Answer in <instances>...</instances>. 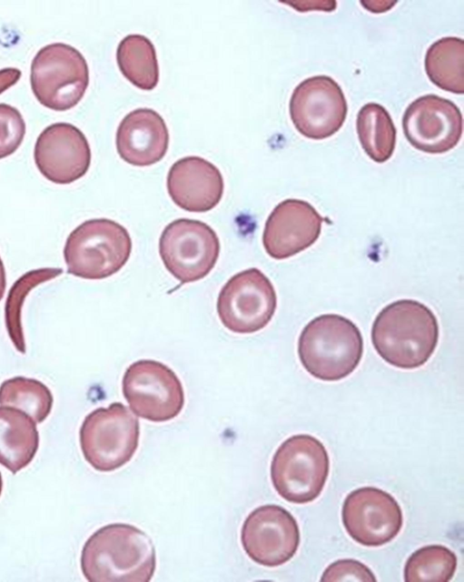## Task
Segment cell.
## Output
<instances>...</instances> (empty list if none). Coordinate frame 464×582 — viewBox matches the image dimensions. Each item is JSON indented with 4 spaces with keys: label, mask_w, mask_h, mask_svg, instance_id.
Returning a JSON list of instances; mask_svg holds the SVG:
<instances>
[{
    "label": "cell",
    "mask_w": 464,
    "mask_h": 582,
    "mask_svg": "<svg viewBox=\"0 0 464 582\" xmlns=\"http://www.w3.org/2000/svg\"><path fill=\"white\" fill-rule=\"evenodd\" d=\"M155 567L151 537L125 523L102 527L82 549L81 569L90 582H148Z\"/></svg>",
    "instance_id": "1"
},
{
    "label": "cell",
    "mask_w": 464,
    "mask_h": 582,
    "mask_svg": "<svg viewBox=\"0 0 464 582\" xmlns=\"http://www.w3.org/2000/svg\"><path fill=\"white\" fill-rule=\"evenodd\" d=\"M439 335L434 313L413 299H400L387 305L377 315L371 327V341L379 356L402 369L423 366L433 355Z\"/></svg>",
    "instance_id": "2"
},
{
    "label": "cell",
    "mask_w": 464,
    "mask_h": 582,
    "mask_svg": "<svg viewBox=\"0 0 464 582\" xmlns=\"http://www.w3.org/2000/svg\"><path fill=\"white\" fill-rule=\"evenodd\" d=\"M363 339L358 326L337 314H324L311 320L298 341V355L305 370L322 381H338L359 366Z\"/></svg>",
    "instance_id": "3"
},
{
    "label": "cell",
    "mask_w": 464,
    "mask_h": 582,
    "mask_svg": "<svg viewBox=\"0 0 464 582\" xmlns=\"http://www.w3.org/2000/svg\"><path fill=\"white\" fill-rule=\"evenodd\" d=\"M131 252L132 239L124 226L108 218H94L69 234L64 257L68 274L97 280L120 271Z\"/></svg>",
    "instance_id": "4"
},
{
    "label": "cell",
    "mask_w": 464,
    "mask_h": 582,
    "mask_svg": "<svg viewBox=\"0 0 464 582\" xmlns=\"http://www.w3.org/2000/svg\"><path fill=\"white\" fill-rule=\"evenodd\" d=\"M330 471L324 445L316 437L294 435L277 448L271 463V478L277 493L294 504L315 500L321 493Z\"/></svg>",
    "instance_id": "5"
},
{
    "label": "cell",
    "mask_w": 464,
    "mask_h": 582,
    "mask_svg": "<svg viewBox=\"0 0 464 582\" xmlns=\"http://www.w3.org/2000/svg\"><path fill=\"white\" fill-rule=\"evenodd\" d=\"M138 418L115 402L89 413L80 427V446L85 460L96 470L110 472L131 460L139 443Z\"/></svg>",
    "instance_id": "6"
},
{
    "label": "cell",
    "mask_w": 464,
    "mask_h": 582,
    "mask_svg": "<svg viewBox=\"0 0 464 582\" xmlns=\"http://www.w3.org/2000/svg\"><path fill=\"white\" fill-rule=\"evenodd\" d=\"M32 91L44 106L65 111L75 106L89 85V69L84 55L64 43L42 47L31 64Z\"/></svg>",
    "instance_id": "7"
},
{
    "label": "cell",
    "mask_w": 464,
    "mask_h": 582,
    "mask_svg": "<svg viewBox=\"0 0 464 582\" xmlns=\"http://www.w3.org/2000/svg\"><path fill=\"white\" fill-rule=\"evenodd\" d=\"M159 254L166 269L181 284L195 282L214 267L220 255V240L207 224L179 218L163 230Z\"/></svg>",
    "instance_id": "8"
},
{
    "label": "cell",
    "mask_w": 464,
    "mask_h": 582,
    "mask_svg": "<svg viewBox=\"0 0 464 582\" xmlns=\"http://www.w3.org/2000/svg\"><path fill=\"white\" fill-rule=\"evenodd\" d=\"M276 307L273 285L255 267L232 276L221 289L216 304L222 324L238 334H251L264 328Z\"/></svg>",
    "instance_id": "9"
},
{
    "label": "cell",
    "mask_w": 464,
    "mask_h": 582,
    "mask_svg": "<svg viewBox=\"0 0 464 582\" xmlns=\"http://www.w3.org/2000/svg\"><path fill=\"white\" fill-rule=\"evenodd\" d=\"M122 389L131 410L152 422L176 417L184 405L180 379L170 367L155 360L131 364L123 375Z\"/></svg>",
    "instance_id": "10"
},
{
    "label": "cell",
    "mask_w": 464,
    "mask_h": 582,
    "mask_svg": "<svg viewBox=\"0 0 464 582\" xmlns=\"http://www.w3.org/2000/svg\"><path fill=\"white\" fill-rule=\"evenodd\" d=\"M289 110L300 134L321 140L340 130L348 105L340 85L331 76L321 75L306 78L294 88Z\"/></svg>",
    "instance_id": "11"
},
{
    "label": "cell",
    "mask_w": 464,
    "mask_h": 582,
    "mask_svg": "<svg viewBox=\"0 0 464 582\" xmlns=\"http://www.w3.org/2000/svg\"><path fill=\"white\" fill-rule=\"evenodd\" d=\"M300 530L294 517L278 505H263L252 510L241 530V542L254 562L274 567L293 557L300 545Z\"/></svg>",
    "instance_id": "12"
},
{
    "label": "cell",
    "mask_w": 464,
    "mask_h": 582,
    "mask_svg": "<svg viewBox=\"0 0 464 582\" xmlns=\"http://www.w3.org/2000/svg\"><path fill=\"white\" fill-rule=\"evenodd\" d=\"M341 518L349 536L366 547H380L400 533L403 515L397 500L388 492L363 487L347 495Z\"/></svg>",
    "instance_id": "13"
},
{
    "label": "cell",
    "mask_w": 464,
    "mask_h": 582,
    "mask_svg": "<svg viewBox=\"0 0 464 582\" xmlns=\"http://www.w3.org/2000/svg\"><path fill=\"white\" fill-rule=\"evenodd\" d=\"M402 129L409 143L429 154L454 148L463 131L459 108L450 100L430 94L418 97L406 108Z\"/></svg>",
    "instance_id": "14"
},
{
    "label": "cell",
    "mask_w": 464,
    "mask_h": 582,
    "mask_svg": "<svg viewBox=\"0 0 464 582\" xmlns=\"http://www.w3.org/2000/svg\"><path fill=\"white\" fill-rule=\"evenodd\" d=\"M91 148L84 133L69 123H54L38 135L34 159L49 181L71 184L83 177L91 165Z\"/></svg>",
    "instance_id": "15"
},
{
    "label": "cell",
    "mask_w": 464,
    "mask_h": 582,
    "mask_svg": "<svg viewBox=\"0 0 464 582\" xmlns=\"http://www.w3.org/2000/svg\"><path fill=\"white\" fill-rule=\"evenodd\" d=\"M324 218L308 202L286 199L268 216L262 244L274 259L291 257L313 245L320 236Z\"/></svg>",
    "instance_id": "16"
},
{
    "label": "cell",
    "mask_w": 464,
    "mask_h": 582,
    "mask_svg": "<svg viewBox=\"0 0 464 582\" xmlns=\"http://www.w3.org/2000/svg\"><path fill=\"white\" fill-rule=\"evenodd\" d=\"M173 203L188 212H207L222 199L224 182L220 170L200 156L183 157L171 166L166 180Z\"/></svg>",
    "instance_id": "17"
},
{
    "label": "cell",
    "mask_w": 464,
    "mask_h": 582,
    "mask_svg": "<svg viewBox=\"0 0 464 582\" xmlns=\"http://www.w3.org/2000/svg\"><path fill=\"white\" fill-rule=\"evenodd\" d=\"M117 153L126 163L148 166L163 158L169 146V132L163 117L150 108H137L118 125Z\"/></svg>",
    "instance_id": "18"
},
{
    "label": "cell",
    "mask_w": 464,
    "mask_h": 582,
    "mask_svg": "<svg viewBox=\"0 0 464 582\" xmlns=\"http://www.w3.org/2000/svg\"><path fill=\"white\" fill-rule=\"evenodd\" d=\"M38 447L34 419L18 408L0 406V464L15 474L30 464Z\"/></svg>",
    "instance_id": "19"
},
{
    "label": "cell",
    "mask_w": 464,
    "mask_h": 582,
    "mask_svg": "<svg viewBox=\"0 0 464 582\" xmlns=\"http://www.w3.org/2000/svg\"><path fill=\"white\" fill-rule=\"evenodd\" d=\"M424 67L429 79L435 85L448 92L463 94V39L446 36L432 43L426 52Z\"/></svg>",
    "instance_id": "20"
},
{
    "label": "cell",
    "mask_w": 464,
    "mask_h": 582,
    "mask_svg": "<svg viewBox=\"0 0 464 582\" xmlns=\"http://www.w3.org/2000/svg\"><path fill=\"white\" fill-rule=\"evenodd\" d=\"M356 129L362 149L376 163L389 160L396 146V127L384 106L368 103L357 115Z\"/></svg>",
    "instance_id": "21"
},
{
    "label": "cell",
    "mask_w": 464,
    "mask_h": 582,
    "mask_svg": "<svg viewBox=\"0 0 464 582\" xmlns=\"http://www.w3.org/2000/svg\"><path fill=\"white\" fill-rule=\"evenodd\" d=\"M116 60L121 73L136 87L153 90L159 81V66L153 43L144 35H129L118 45Z\"/></svg>",
    "instance_id": "22"
},
{
    "label": "cell",
    "mask_w": 464,
    "mask_h": 582,
    "mask_svg": "<svg viewBox=\"0 0 464 582\" xmlns=\"http://www.w3.org/2000/svg\"><path fill=\"white\" fill-rule=\"evenodd\" d=\"M53 395L41 381L15 376L0 385V406L18 408L36 423H42L50 414Z\"/></svg>",
    "instance_id": "23"
},
{
    "label": "cell",
    "mask_w": 464,
    "mask_h": 582,
    "mask_svg": "<svg viewBox=\"0 0 464 582\" xmlns=\"http://www.w3.org/2000/svg\"><path fill=\"white\" fill-rule=\"evenodd\" d=\"M457 561L455 553L444 546H425L417 549L407 559L404 580L449 581L455 574Z\"/></svg>",
    "instance_id": "24"
},
{
    "label": "cell",
    "mask_w": 464,
    "mask_h": 582,
    "mask_svg": "<svg viewBox=\"0 0 464 582\" xmlns=\"http://www.w3.org/2000/svg\"><path fill=\"white\" fill-rule=\"evenodd\" d=\"M62 273V268L47 267L32 270L22 276L11 287L5 302V325L12 342L20 353H25L21 308L26 295L37 285L53 279Z\"/></svg>",
    "instance_id": "25"
},
{
    "label": "cell",
    "mask_w": 464,
    "mask_h": 582,
    "mask_svg": "<svg viewBox=\"0 0 464 582\" xmlns=\"http://www.w3.org/2000/svg\"><path fill=\"white\" fill-rule=\"evenodd\" d=\"M25 130V122L19 110L7 104H0V159L18 149Z\"/></svg>",
    "instance_id": "26"
},
{
    "label": "cell",
    "mask_w": 464,
    "mask_h": 582,
    "mask_svg": "<svg viewBox=\"0 0 464 582\" xmlns=\"http://www.w3.org/2000/svg\"><path fill=\"white\" fill-rule=\"evenodd\" d=\"M372 571L354 559H340L324 570L321 581H376Z\"/></svg>",
    "instance_id": "27"
},
{
    "label": "cell",
    "mask_w": 464,
    "mask_h": 582,
    "mask_svg": "<svg viewBox=\"0 0 464 582\" xmlns=\"http://www.w3.org/2000/svg\"><path fill=\"white\" fill-rule=\"evenodd\" d=\"M21 76V71L17 68L8 67L0 70V94L17 83Z\"/></svg>",
    "instance_id": "28"
},
{
    "label": "cell",
    "mask_w": 464,
    "mask_h": 582,
    "mask_svg": "<svg viewBox=\"0 0 464 582\" xmlns=\"http://www.w3.org/2000/svg\"><path fill=\"white\" fill-rule=\"evenodd\" d=\"M6 286L5 269L4 263L0 257V301L4 297Z\"/></svg>",
    "instance_id": "29"
},
{
    "label": "cell",
    "mask_w": 464,
    "mask_h": 582,
    "mask_svg": "<svg viewBox=\"0 0 464 582\" xmlns=\"http://www.w3.org/2000/svg\"><path fill=\"white\" fill-rule=\"evenodd\" d=\"M2 488H3V480H2V476L0 474V495L2 493Z\"/></svg>",
    "instance_id": "30"
}]
</instances>
